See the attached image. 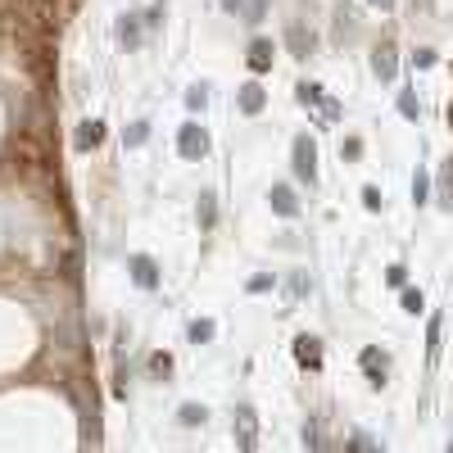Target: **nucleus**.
<instances>
[{
  "label": "nucleus",
  "instance_id": "f257e3e1",
  "mask_svg": "<svg viewBox=\"0 0 453 453\" xmlns=\"http://www.w3.org/2000/svg\"><path fill=\"white\" fill-rule=\"evenodd\" d=\"M231 431H236L240 453H254V449H259V412H254L250 403H236V412H231Z\"/></svg>",
  "mask_w": 453,
  "mask_h": 453
},
{
  "label": "nucleus",
  "instance_id": "f03ea898",
  "mask_svg": "<svg viewBox=\"0 0 453 453\" xmlns=\"http://www.w3.org/2000/svg\"><path fill=\"white\" fill-rule=\"evenodd\" d=\"M177 154L191 159V164H200V159L209 154V132H204L200 122H181L177 127Z\"/></svg>",
  "mask_w": 453,
  "mask_h": 453
},
{
  "label": "nucleus",
  "instance_id": "7ed1b4c3",
  "mask_svg": "<svg viewBox=\"0 0 453 453\" xmlns=\"http://www.w3.org/2000/svg\"><path fill=\"white\" fill-rule=\"evenodd\" d=\"M290 164H295L299 181L317 186V145H313V137H295V145H290Z\"/></svg>",
  "mask_w": 453,
  "mask_h": 453
},
{
  "label": "nucleus",
  "instance_id": "20e7f679",
  "mask_svg": "<svg viewBox=\"0 0 453 453\" xmlns=\"http://www.w3.org/2000/svg\"><path fill=\"white\" fill-rule=\"evenodd\" d=\"M9 154H14V168H23V173H41V168L50 164L46 145H36V141H28V137H18L14 145H9Z\"/></svg>",
  "mask_w": 453,
  "mask_h": 453
},
{
  "label": "nucleus",
  "instance_id": "39448f33",
  "mask_svg": "<svg viewBox=\"0 0 453 453\" xmlns=\"http://www.w3.org/2000/svg\"><path fill=\"white\" fill-rule=\"evenodd\" d=\"M358 367H363V372H367V381H372V385H385V372H390V358H385V353L376 349V345H367V349L358 353Z\"/></svg>",
  "mask_w": 453,
  "mask_h": 453
},
{
  "label": "nucleus",
  "instance_id": "423d86ee",
  "mask_svg": "<svg viewBox=\"0 0 453 453\" xmlns=\"http://www.w3.org/2000/svg\"><path fill=\"white\" fill-rule=\"evenodd\" d=\"M127 267H132V281H137L141 290H154L159 286V263L150 259V254H132Z\"/></svg>",
  "mask_w": 453,
  "mask_h": 453
},
{
  "label": "nucleus",
  "instance_id": "0eeeda50",
  "mask_svg": "<svg viewBox=\"0 0 453 453\" xmlns=\"http://www.w3.org/2000/svg\"><path fill=\"white\" fill-rule=\"evenodd\" d=\"M236 109H240V114H263V109H267V91L259 87V82H245V87L236 91Z\"/></svg>",
  "mask_w": 453,
  "mask_h": 453
},
{
  "label": "nucleus",
  "instance_id": "6e6552de",
  "mask_svg": "<svg viewBox=\"0 0 453 453\" xmlns=\"http://www.w3.org/2000/svg\"><path fill=\"white\" fill-rule=\"evenodd\" d=\"M295 363L317 372V367H322V340L317 336H295Z\"/></svg>",
  "mask_w": 453,
  "mask_h": 453
},
{
  "label": "nucleus",
  "instance_id": "1a4fd4ad",
  "mask_svg": "<svg viewBox=\"0 0 453 453\" xmlns=\"http://www.w3.org/2000/svg\"><path fill=\"white\" fill-rule=\"evenodd\" d=\"M277 59V46L267 41V36H259V41H250V55H245V64H250V73H267Z\"/></svg>",
  "mask_w": 453,
  "mask_h": 453
},
{
  "label": "nucleus",
  "instance_id": "9d476101",
  "mask_svg": "<svg viewBox=\"0 0 453 453\" xmlns=\"http://www.w3.org/2000/svg\"><path fill=\"white\" fill-rule=\"evenodd\" d=\"M395 68H399V59H395V46H390V41H381V46L372 50V73H376L381 82H395Z\"/></svg>",
  "mask_w": 453,
  "mask_h": 453
},
{
  "label": "nucleus",
  "instance_id": "9b49d317",
  "mask_svg": "<svg viewBox=\"0 0 453 453\" xmlns=\"http://www.w3.org/2000/svg\"><path fill=\"white\" fill-rule=\"evenodd\" d=\"M286 46L295 50V59H309L317 50V36L304 32V23H290V28H286Z\"/></svg>",
  "mask_w": 453,
  "mask_h": 453
},
{
  "label": "nucleus",
  "instance_id": "f8f14e48",
  "mask_svg": "<svg viewBox=\"0 0 453 453\" xmlns=\"http://www.w3.org/2000/svg\"><path fill=\"white\" fill-rule=\"evenodd\" d=\"M100 141H105V122H100V118L78 122V132H73V145H78V150H95Z\"/></svg>",
  "mask_w": 453,
  "mask_h": 453
},
{
  "label": "nucleus",
  "instance_id": "ddd939ff",
  "mask_svg": "<svg viewBox=\"0 0 453 453\" xmlns=\"http://www.w3.org/2000/svg\"><path fill=\"white\" fill-rule=\"evenodd\" d=\"M267 204H272L277 218H295L299 213V200H295V191H290V186H272V191H267Z\"/></svg>",
  "mask_w": 453,
  "mask_h": 453
},
{
  "label": "nucleus",
  "instance_id": "4468645a",
  "mask_svg": "<svg viewBox=\"0 0 453 453\" xmlns=\"http://www.w3.org/2000/svg\"><path fill=\"white\" fill-rule=\"evenodd\" d=\"M195 218H200V227L209 231L218 223V195L213 191H200V204H195Z\"/></svg>",
  "mask_w": 453,
  "mask_h": 453
},
{
  "label": "nucleus",
  "instance_id": "2eb2a0df",
  "mask_svg": "<svg viewBox=\"0 0 453 453\" xmlns=\"http://www.w3.org/2000/svg\"><path fill=\"white\" fill-rule=\"evenodd\" d=\"M218 336V326H213V317H195V322L186 326V340L191 345H209V340Z\"/></svg>",
  "mask_w": 453,
  "mask_h": 453
},
{
  "label": "nucleus",
  "instance_id": "dca6fc26",
  "mask_svg": "<svg viewBox=\"0 0 453 453\" xmlns=\"http://www.w3.org/2000/svg\"><path fill=\"white\" fill-rule=\"evenodd\" d=\"M177 422H181V426H204V422H209V408H204V403H181V408H177Z\"/></svg>",
  "mask_w": 453,
  "mask_h": 453
},
{
  "label": "nucleus",
  "instance_id": "f3484780",
  "mask_svg": "<svg viewBox=\"0 0 453 453\" xmlns=\"http://www.w3.org/2000/svg\"><path fill=\"white\" fill-rule=\"evenodd\" d=\"M141 14H122V23H118V41L122 46H137L141 41V23H137Z\"/></svg>",
  "mask_w": 453,
  "mask_h": 453
},
{
  "label": "nucleus",
  "instance_id": "a211bd4d",
  "mask_svg": "<svg viewBox=\"0 0 453 453\" xmlns=\"http://www.w3.org/2000/svg\"><path fill=\"white\" fill-rule=\"evenodd\" d=\"M439 331H444V317L435 313V317H431V326H426V358H431V363L439 358Z\"/></svg>",
  "mask_w": 453,
  "mask_h": 453
},
{
  "label": "nucleus",
  "instance_id": "6ab92c4d",
  "mask_svg": "<svg viewBox=\"0 0 453 453\" xmlns=\"http://www.w3.org/2000/svg\"><path fill=\"white\" fill-rule=\"evenodd\" d=\"M150 141V122H132V127H122V145L127 150H137V145Z\"/></svg>",
  "mask_w": 453,
  "mask_h": 453
},
{
  "label": "nucleus",
  "instance_id": "aec40b11",
  "mask_svg": "<svg viewBox=\"0 0 453 453\" xmlns=\"http://www.w3.org/2000/svg\"><path fill=\"white\" fill-rule=\"evenodd\" d=\"M439 204L453 209V159H444V173H439Z\"/></svg>",
  "mask_w": 453,
  "mask_h": 453
},
{
  "label": "nucleus",
  "instance_id": "412c9836",
  "mask_svg": "<svg viewBox=\"0 0 453 453\" xmlns=\"http://www.w3.org/2000/svg\"><path fill=\"white\" fill-rule=\"evenodd\" d=\"M295 95H299V105H326V100H322V87H317V82H299Z\"/></svg>",
  "mask_w": 453,
  "mask_h": 453
},
{
  "label": "nucleus",
  "instance_id": "4be33fe9",
  "mask_svg": "<svg viewBox=\"0 0 453 453\" xmlns=\"http://www.w3.org/2000/svg\"><path fill=\"white\" fill-rule=\"evenodd\" d=\"M304 444H309V453H322V431H317V417L304 422Z\"/></svg>",
  "mask_w": 453,
  "mask_h": 453
},
{
  "label": "nucleus",
  "instance_id": "5701e85b",
  "mask_svg": "<svg viewBox=\"0 0 453 453\" xmlns=\"http://www.w3.org/2000/svg\"><path fill=\"white\" fill-rule=\"evenodd\" d=\"M164 14H168V0H154V5L141 14V23H145V28H159V23H164Z\"/></svg>",
  "mask_w": 453,
  "mask_h": 453
},
{
  "label": "nucleus",
  "instance_id": "b1692460",
  "mask_svg": "<svg viewBox=\"0 0 453 453\" xmlns=\"http://www.w3.org/2000/svg\"><path fill=\"white\" fill-rule=\"evenodd\" d=\"M426 195H431V177L417 168V177H412V204H426Z\"/></svg>",
  "mask_w": 453,
  "mask_h": 453
},
{
  "label": "nucleus",
  "instance_id": "393cba45",
  "mask_svg": "<svg viewBox=\"0 0 453 453\" xmlns=\"http://www.w3.org/2000/svg\"><path fill=\"white\" fill-rule=\"evenodd\" d=\"M309 290H313L309 272H295V277H290V299H304V295H309Z\"/></svg>",
  "mask_w": 453,
  "mask_h": 453
},
{
  "label": "nucleus",
  "instance_id": "a878e982",
  "mask_svg": "<svg viewBox=\"0 0 453 453\" xmlns=\"http://www.w3.org/2000/svg\"><path fill=\"white\" fill-rule=\"evenodd\" d=\"M277 286V277L272 272H259V277H250V286H245V290H250V295H263V290H272Z\"/></svg>",
  "mask_w": 453,
  "mask_h": 453
},
{
  "label": "nucleus",
  "instance_id": "bb28decb",
  "mask_svg": "<svg viewBox=\"0 0 453 453\" xmlns=\"http://www.w3.org/2000/svg\"><path fill=\"white\" fill-rule=\"evenodd\" d=\"M426 309V299H422V290H403V313H412V317H417Z\"/></svg>",
  "mask_w": 453,
  "mask_h": 453
},
{
  "label": "nucleus",
  "instance_id": "cd10ccee",
  "mask_svg": "<svg viewBox=\"0 0 453 453\" xmlns=\"http://www.w3.org/2000/svg\"><path fill=\"white\" fill-rule=\"evenodd\" d=\"M150 372L159 376V381H164V376L173 372V358H168V353H150Z\"/></svg>",
  "mask_w": 453,
  "mask_h": 453
},
{
  "label": "nucleus",
  "instance_id": "c85d7f7f",
  "mask_svg": "<svg viewBox=\"0 0 453 453\" xmlns=\"http://www.w3.org/2000/svg\"><path fill=\"white\" fill-rule=\"evenodd\" d=\"M186 105L191 109H204V105H209V87H191L186 91Z\"/></svg>",
  "mask_w": 453,
  "mask_h": 453
},
{
  "label": "nucleus",
  "instance_id": "c756f323",
  "mask_svg": "<svg viewBox=\"0 0 453 453\" xmlns=\"http://www.w3.org/2000/svg\"><path fill=\"white\" fill-rule=\"evenodd\" d=\"M399 114H403V118H417V114H422V109H417V100H412L408 91H399Z\"/></svg>",
  "mask_w": 453,
  "mask_h": 453
},
{
  "label": "nucleus",
  "instance_id": "7c9ffc66",
  "mask_svg": "<svg viewBox=\"0 0 453 453\" xmlns=\"http://www.w3.org/2000/svg\"><path fill=\"white\" fill-rule=\"evenodd\" d=\"M267 14V0H250V5H245V23H259Z\"/></svg>",
  "mask_w": 453,
  "mask_h": 453
},
{
  "label": "nucleus",
  "instance_id": "2f4dec72",
  "mask_svg": "<svg viewBox=\"0 0 453 453\" xmlns=\"http://www.w3.org/2000/svg\"><path fill=\"white\" fill-rule=\"evenodd\" d=\"M363 204H367V209H372V213H381V191H376V186H363Z\"/></svg>",
  "mask_w": 453,
  "mask_h": 453
},
{
  "label": "nucleus",
  "instance_id": "473e14b6",
  "mask_svg": "<svg viewBox=\"0 0 453 453\" xmlns=\"http://www.w3.org/2000/svg\"><path fill=\"white\" fill-rule=\"evenodd\" d=\"M218 5H223L227 14H236V18H245V5H250V0H218Z\"/></svg>",
  "mask_w": 453,
  "mask_h": 453
},
{
  "label": "nucleus",
  "instance_id": "72a5a7b5",
  "mask_svg": "<svg viewBox=\"0 0 453 453\" xmlns=\"http://www.w3.org/2000/svg\"><path fill=\"white\" fill-rule=\"evenodd\" d=\"M403 277H408V267H403V263H395V267L385 272V281H390V286H403Z\"/></svg>",
  "mask_w": 453,
  "mask_h": 453
},
{
  "label": "nucleus",
  "instance_id": "f704fd0d",
  "mask_svg": "<svg viewBox=\"0 0 453 453\" xmlns=\"http://www.w3.org/2000/svg\"><path fill=\"white\" fill-rule=\"evenodd\" d=\"M412 64H417V68H431V64H435V50H417V55H412Z\"/></svg>",
  "mask_w": 453,
  "mask_h": 453
},
{
  "label": "nucleus",
  "instance_id": "c9c22d12",
  "mask_svg": "<svg viewBox=\"0 0 453 453\" xmlns=\"http://www.w3.org/2000/svg\"><path fill=\"white\" fill-rule=\"evenodd\" d=\"M340 154H349V159H358V154H363V141H345V145H340Z\"/></svg>",
  "mask_w": 453,
  "mask_h": 453
},
{
  "label": "nucleus",
  "instance_id": "e433bc0d",
  "mask_svg": "<svg viewBox=\"0 0 453 453\" xmlns=\"http://www.w3.org/2000/svg\"><path fill=\"white\" fill-rule=\"evenodd\" d=\"M358 444H363L367 453H385V449H376V444H367V439H363V435H358Z\"/></svg>",
  "mask_w": 453,
  "mask_h": 453
},
{
  "label": "nucleus",
  "instance_id": "4c0bfd02",
  "mask_svg": "<svg viewBox=\"0 0 453 453\" xmlns=\"http://www.w3.org/2000/svg\"><path fill=\"white\" fill-rule=\"evenodd\" d=\"M376 5H381V9H390V5H395V0H376Z\"/></svg>",
  "mask_w": 453,
  "mask_h": 453
},
{
  "label": "nucleus",
  "instance_id": "58836bf2",
  "mask_svg": "<svg viewBox=\"0 0 453 453\" xmlns=\"http://www.w3.org/2000/svg\"><path fill=\"white\" fill-rule=\"evenodd\" d=\"M449 132H453V105H449Z\"/></svg>",
  "mask_w": 453,
  "mask_h": 453
},
{
  "label": "nucleus",
  "instance_id": "ea45409f",
  "mask_svg": "<svg viewBox=\"0 0 453 453\" xmlns=\"http://www.w3.org/2000/svg\"><path fill=\"white\" fill-rule=\"evenodd\" d=\"M449 453H453V444H449Z\"/></svg>",
  "mask_w": 453,
  "mask_h": 453
}]
</instances>
